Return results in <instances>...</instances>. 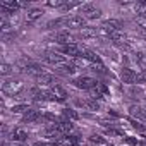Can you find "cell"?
<instances>
[{
    "label": "cell",
    "mask_w": 146,
    "mask_h": 146,
    "mask_svg": "<svg viewBox=\"0 0 146 146\" xmlns=\"http://www.w3.org/2000/svg\"><path fill=\"white\" fill-rule=\"evenodd\" d=\"M24 84L21 79H9V81H4L2 84V90L5 95H11V96H17L21 91H23Z\"/></svg>",
    "instance_id": "6da1fadb"
},
{
    "label": "cell",
    "mask_w": 146,
    "mask_h": 146,
    "mask_svg": "<svg viewBox=\"0 0 146 146\" xmlns=\"http://www.w3.org/2000/svg\"><path fill=\"white\" fill-rule=\"evenodd\" d=\"M72 83H74L76 88H79V90H88V91H91V90L96 88V84H98V81L93 79V78H90V76H79V78H76Z\"/></svg>",
    "instance_id": "7a4b0ae2"
},
{
    "label": "cell",
    "mask_w": 146,
    "mask_h": 146,
    "mask_svg": "<svg viewBox=\"0 0 146 146\" xmlns=\"http://www.w3.org/2000/svg\"><path fill=\"white\" fill-rule=\"evenodd\" d=\"M53 40L58 43V45H70V43H74V38H72V35L67 31V29H58L53 36Z\"/></svg>",
    "instance_id": "3957f363"
},
{
    "label": "cell",
    "mask_w": 146,
    "mask_h": 146,
    "mask_svg": "<svg viewBox=\"0 0 146 146\" xmlns=\"http://www.w3.org/2000/svg\"><path fill=\"white\" fill-rule=\"evenodd\" d=\"M100 31L103 33V35H112V33H115V31H120V21H117V19H110V21H105L103 24H102V28H100Z\"/></svg>",
    "instance_id": "277c9868"
},
{
    "label": "cell",
    "mask_w": 146,
    "mask_h": 146,
    "mask_svg": "<svg viewBox=\"0 0 146 146\" xmlns=\"http://www.w3.org/2000/svg\"><path fill=\"white\" fill-rule=\"evenodd\" d=\"M72 29H84L86 28V17L84 16H72L69 17V26Z\"/></svg>",
    "instance_id": "5b68a950"
},
{
    "label": "cell",
    "mask_w": 146,
    "mask_h": 146,
    "mask_svg": "<svg viewBox=\"0 0 146 146\" xmlns=\"http://www.w3.org/2000/svg\"><path fill=\"white\" fill-rule=\"evenodd\" d=\"M62 55H69L72 58H76L81 55V48L76 45V43H70V45H64L62 46Z\"/></svg>",
    "instance_id": "8992f818"
},
{
    "label": "cell",
    "mask_w": 146,
    "mask_h": 146,
    "mask_svg": "<svg viewBox=\"0 0 146 146\" xmlns=\"http://www.w3.org/2000/svg\"><path fill=\"white\" fill-rule=\"evenodd\" d=\"M45 58H46V62H48V64H52V65H55V67H58V65L65 64V55H62V53H57V52H52V53H48Z\"/></svg>",
    "instance_id": "52a82bcc"
},
{
    "label": "cell",
    "mask_w": 146,
    "mask_h": 146,
    "mask_svg": "<svg viewBox=\"0 0 146 146\" xmlns=\"http://www.w3.org/2000/svg\"><path fill=\"white\" fill-rule=\"evenodd\" d=\"M120 76H122V81H124L125 84H134V83H136V78H137V74H136L131 67H124Z\"/></svg>",
    "instance_id": "ba28073f"
},
{
    "label": "cell",
    "mask_w": 146,
    "mask_h": 146,
    "mask_svg": "<svg viewBox=\"0 0 146 146\" xmlns=\"http://www.w3.org/2000/svg\"><path fill=\"white\" fill-rule=\"evenodd\" d=\"M36 83H38V86H55L53 83H57L55 79H53V76L52 74H48V72H43V74H40L38 78H36Z\"/></svg>",
    "instance_id": "9c48e42d"
},
{
    "label": "cell",
    "mask_w": 146,
    "mask_h": 146,
    "mask_svg": "<svg viewBox=\"0 0 146 146\" xmlns=\"http://www.w3.org/2000/svg\"><path fill=\"white\" fill-rule=\"evenodd\" d=\"M41 16H43V11H41V9L31 7V9L26 11V23H35V21H38Z\"/></svg>",
    "instance_id": "30bf717a"
},
{
    "label": "cell",
    "mask_w": 146,
    "mask_h": 146,
    "mask_svg": "<svg viewBox=\"0 0 146 146\" xmlns=\"http://www.w3.org/2000/svg\"><path fill=\"white\" fill-rule=\"evenodd\" d=\"M40 117H41V113L38 112V110H35V108H29L24 115H23V122H28V124H33V122H36V120H40Z\"/></svg>",
    "instance_id": "8fae6325"
},
{
    "label": "cell",
    "mask_w": 146,
    "mask_h": 146,
    "mask_svg": "<svg viewBox=\"0 0 146 146\" xmlns=\"http://www.w3.org/2000/svg\"><path fill=\"white\" fill-rule=\"evenodd\" d=\"M72 120H60L58 124H57V129H58V132L62 134V136H69L70 134V131H72Z\"/></svg>",
    "instance_id": "7c38bea8"
},
{
    "label": "cell",
    "mask_w": 146,
    "mask_h": 146,
    "mask_svg": "<svg viewBox=\"0 0 146 146\" xmlns=\"http://www.w3.org/2000/svg\"><path fill=\"white\" fill-rule=\"evenodd\" d=\"M52 91H53V95H55V98H57V102H65L67 100V91H65V88H62L60 84H55L53 88H52Z\"/></svg>",
    "instance_id": "4fadbf2b"
},
{
    "label": "cell",
    "mask_w": 146,
    "mask_h": 146,
    "mask_svg": "<svg viewBox=\"0 0 146 146\" xmlns=\"http://www.w3.org/2000/svg\"><path fill=\"white\" fill-rule=\"evenodd\" d=\"M26 139H28V132H26L24 129H14V131H12V141L23 143V141H26Z\"/></svg>",
    "instance_id": "5bb4252c"
},
{
    "label": "cell",
    "mask_w": 146,
    "mask_h": 146,
    "mask_svg": "<svg viewBox=\"0 0 146 146\" xmlns=\"http://www.w3.org/2000/svg\"><path fill=\"white\" fill-rule=\"evenodd\" d=\"M96 35H98V31H96V28H84V29H81V38L83 40H91V38H96Z\"/></svg>",
    "instance_id": "9a60e30c"
},
{
    "label": "cell",
    "mask_w": 146,
    "mask_h": 146,
    "mask_svg": "<svg viewBox=\"0 0 146 146\" xmlns=\"http://www.w3.org/2000/svg\"><path fill=\"white\" fill-rule=\"evenodd\" d=\"M64 117H65V119H69V120H78V119H79L78 112L70 110V108H65V110H64Z\"/></svg>",
    "instance_id": "2e32d148"
},
{
    "label": "cell",
    "mask_w": 146,
    "mask_h": 146,
    "mask_svg": "<svg viewBox=\"0 0 146 146\" xmlns=\"http://www.w3.org/2000/svg\"><path fill=\"white\" fill-rule=\"evenodd\" d=\"M95 9H96V7H95L93 4H83V5H81V12H83V14H86V17H88Z\"/></svg>",
    "instance_id": "e0dca14e"
},
{
    "label": "cell",
    "mask_w": 146,
    "mask_h": 146,
    "mask_svg": "<svg viewBox=\"0 0 146 146\" xmlns=\"http://www.w3.org/2000/svg\"><path fill=\"white\" fill-rule=\"evenodd\" d=\"M90 143L91 144H105V139L102 136H98V134H91L90 136Z\"/></svg>",
    "instance_id": "ac0fdd59"
},
{
    "label": "cell",
    "mask_w": 146,
    "mask_h": 146,
    "mask_svg": "<svg viewBox=\"0 0 146 146\" xmlns=\"http://www.w3.org/2000/svg\"><path fill=\"white\" fill-rule=\"evenodd\" d=\"M78 5L81 7V4H79V2H65V4H64V5H62L60 9L67 12V11H70V9H74V7H78Z\"/></svg>",
    "instance_id": "d6986e66"
},
{
    "label": "cell",
    "mask_w": 146,
    "mask_h": 146,
    "mask_svg": "<svg viewBox=\"0 0 146 146\" xmlns=\"http://www.w3.org/2000/svg\"><path fill=\"white\" fill-rule=\"evenodd\" d=\"M28 110H29L28 105H16V107H12V112H14V113H23V112L26 113Z\"/></svg>",
    "instance_id": "ffe728a7"
},
{
    "label": "cell",
    "mask_w": 146,
    "mask_h": 146,
    "mask_svg": "<svg viewBox=\"0 0 146 146\" xmlns=\"http://www.w3.org/2000/svg\"><path fill=\"white\" fill-rule=\"evenodd\" d=\"M98 17H102V11H100V9H95V11L88 16V19H98Z\"/></svg>",
    "instance_id": "44dd1931"
},
{
    "label": "cell",
    "mask_w": 146,
    "mask_h": 146,
    "mask_svg": "<svg viewBox=\"0 0 146 146\" xmlns=\"http://www.w3.org/2000/svg\"><path fill=\"white\" fill-rule=\"evenodd\" d=\"M11 70H12V67H11L9 64H2V76H7V74H11Z\"/></svg>",
    "instance_id": "7402d4cb"
},
{
    "label": "cell",
    "mask_w": 146,
    "mask_h": 146,
    "mask_svg": "<svg viewBox=\"0 0 146 146\" xmlns=\"http://www.w3.org/2000/svg\"><path fill=\"white\" fill-rule=\"evenodd\" d=\"M125 143L131 144V146H137V144H139V143H137L136 139H132V137H125Z\"/></svg>",
    "instance_id": "603a6c76"
},
{
    "label": "cell",
    "mask_w": 146,
    "mask_h": 146,
    "mask_svg": "<svg viewBox=\"0 0 146 146\" xmlns=\"http://www.w3.org/2000/svg\"><path fill=\"white\" fill-rule=\"evenodd\" d=\"M35 146H53V143H36Z\"/></svg>",
    "instance_id": "cb8c5ba5"
}]
</instances>
